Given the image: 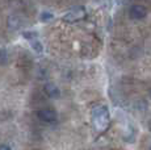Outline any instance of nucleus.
<instances>
[{
    "label": "nucleus",
    "mask_w": 151,
    "mask_h": 150,
    "mask_svg": "<svg viewBox=\"0 0 151 150\" xmlns=\"http://www.w3.org/2000/svg\"><path fill=\"white\" fill-rule=\"evenodd\" d=\"M91 121L93 128L97 132H100V133L105 132L109 128V124H110V116L106 107L104 105L93 107L91 111Z\"/></svg>",
    "instance_id": "1"
},
{
    "label": "nucleus",
    "mask_w": 151,
    "mask_h": 150,
    "mask_svg": "<svg viewBox=\"0 0 151 150\" xmlns=\"http://www.w3.org/2000/svg\"><path fill=\"white\" fill-rule=\"evenodd\" d=\"M86 9L83 7H78L74 8V9L68 11L65 16H63V21L66 22H75V21H79V20H83L86 17Z\"/></svg>",
    "instance_id": "2"
},
{
    "label": "nucleus",
    "mask_w": 151,
    "mask_h": 150,
    "mask_svg": "<svg viewBox=\"0 0 151 150\" xmlns=\"http://www.w3.org/2000/svg\"><path fill=\"white\" fill-rule=\"evenodd\" d=\"M37 117L41 121H45V123H53V121L57 120V112L50 108L40 109V111L37 112Z\"/></svg>",
    "instance_id": "3"
},
{
    "label": "nucleus",
    "mask_w": 151,
    "mask_h": 150,
    "mask_svg": "<svg viewBox=\"0 0 151 150\" xmlns=\"http://www.w3.org/2000/svg\"><path fill=\"white\" fill-rule=\"evenodd\" d=\"M146 13H147V11L143 5H133V7L130 8V17L134 20L143 19V17L146 16Z\"/></svg>",
    "instance_id": "4"
},
{
    "label": "nucleus",
    "mask_w": 151,
    "mask_h": 150,
    "mask_svg": "<svg viewBox=\"0 0 151 150\" xmlns=\"http://www.w3.org/2000/svg\"><path fill=\"white\" fill-rule=\"evenodd\" d=\"M45 94L51 99H58L60 95V91L54 83H46L45 84Z\"/></svg>",
    "instance_id": "5"
},
{
    "label": "nucleus",
    "mask_w": 151,
    "mask_h": 150,
    "mask_svg": "<svg viewBox=\"0 0 151 150\" xmlns=\"http://www.w3.org/2000/svg\"><path fill=\"white\" fill-rule=\"evenodd\" d=\"M30 44H32V49H33L34 51H37V53H42V45L37 38L30 40Z\"/></svg>",
    "instance_id": "6"
},
{
    "label": "nucleus",
    "mask_w": 151,
    "mask_h": 150,
    "mask_svg": "<svg viewBox=\"0 0 151 150\" xmlns=\"http://www.w3.org/2000/svg\"><path fill=\"white\" fill-rule=\"evenodd\" d=\"M22 36H24L25 38H28V40L37 38V33H36V32H24V33H22Z\"/></svg>",
    "instance_id": "7"
},
{
    "label": "nucleus",
    "mask_w": 151,
    "mask_h": 150,
    "mask_svg": "<svg viewBox=\"0 0 151 150\" xmlns=\"http://www.w3.org/2000/svg\"><path fill=\"white\" fill-rule=\"evenodd\" d=\"M51 19H53V13H50V12H42L41 13L42 21H47V20H51Z\"/></svg>",
    "instance_id": "8"
},
{
    "label": "nucleus",
    "mask_w": 151,
    "mask_h": 150,
    "mask_svg": "<svg viewBox=\"0 0 151 150\" xmlns=\"http://www.w3.org/2000/svg\"><path fill=\"white\" fill-rule=\"evenodd\" d=\"M0 149H7V150H9V149H12V146H11V145H7V144H1V145H0Z\"/></svg>",
    "instance_id": "9"
},
{
    "label": "nucleus",
    "mask_w": 151,
    "mask_h": 150,
    "mask_svg": "<svg viewBox=\"0 0 151 150\" xmlns=\"http://www.w3.org/2000/svg\"><path fill=\"white\" fill-rule=\"evenodd\" d=\"M150 96H151V92H150Z\"/></svg>",
    "instance_id": "10"
}]
</instances>
